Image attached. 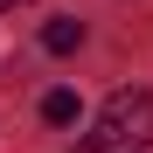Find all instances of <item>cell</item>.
Returning a JSON list of instances; mask_svg holds the SVG:
<instances>
[{"label": "cell", "mask_w": 153, "mask_h": 153, "mask_svg": "<svg viewBox=\"0 0 153 153\" xmlns=\"http://www.w3.org/2000/svg\"><path fill=\"white\" fill-rule=\"evenodd\" d=\"M146 146H153V91H111L91 132L76 139V153H146Z\"/></svg>", "instance_id": "1"}, {"label": "cell", "mask_w": 153, "mask_h": 153, "mask_svg": "<svg viewBox=\"0 0 153 153\" xmlns=\"http://www.w3.org/2000/svg\"><path fill=\"white\" fill-rule=\"evenodd\" d=\"M42 49H49V56H70V49H84V21H49V28H42Z\"/></svg>", "instance_id": "2"}, {"label": "cell", "mask_w": 153, "mask_h": 153, "mask_svg": "<svg viewBox=\"0 0 153 153\" xmlns=\"http://www.w3.org/2000/svg\"><path fill=\"white\" fill-rule=\"evenodd\" d=\"M42 118H49V125H70V118H76V97H70V91H49V97H42Z\"/></svg>", "instance_id": "3"}, {"label": "cell", "mask_w": 153, "mask_h": 153, "mask_svg": "<svg viewBox=\"0 0 153 153\" xmlns=\"http://www.w3.org/2000/svg\"><path fill=\"white\" fill-rule=\"evenodd\" d=\"M0 7H14V0H0Z\"/></svg>", "instance_id": "4"}]
</instances>
